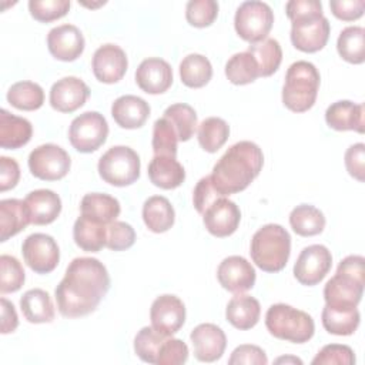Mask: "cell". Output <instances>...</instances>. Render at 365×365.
<instances>
[{
  "mask_svg": "<svg viewBox=\"0 0 365 365\" xmlns=\"http://www.w3.org/2000/svg\"><path fill=\"white\" fill-rule=\"evenodd\" d=\"M108 289L110 275L103 262L91 257L74 258L54 291L58 312L66 318L88 315Z\"/></svg>",
  "mask_w": 365,
  "mask_h": 365,
  "instance_id": "1",
  "label": "cell"
},
{
  "mask_svg": "<svg viewBox=\"0 0 365 365\" xmlns=\"http://www.w3.org/2000/svg\"><path fill=\"white\" fill-rule=\"evenodd\" d=\"M262 164L261 148L252 141H240L217 161L210 178L215 190L227 197L244 191L258 177Z\"/></svg>",
  "mask_w": 365,
  "mask_h": 365,
  "instance_id": "2",
  "label": "cell"
},
{
  "mask_svg": "<svg viewBox=\"0 0 365 365\" xmlns=\"http://www.w3.org/2000/svg\"><path fill=\"white\" fill-rule=\"evenodd\" d=\"M365 287V259L361 255L345 257L335 275L324 287L325 305L354 308L361 302Z\"/></svg>",
  "mask_w": 365,
  "mask_h": 365,
  "instance_id": "3",
  "label": "cell"
},
{
  "mask_svg": "<svg viewBox=\"0 0 365 365\" xmlns=\"http://www.w3.org/2000/svg\"><path fill=\"white\" fill-rule=\"evenodd\" d=\"M250 254L255 265L265 272L284 269L291 254L289 232L279 224L261 227L252 235Z\"/></svg>",
  "mask_w": 365,
  "mask_h": 365,
  "instance_id": "4",
  "label": "cell"
},
{
  "mask_svg": "<svg viewBox=\"0 0 365 365\" xmlns=\"http://www.w3.org/2000/svg\"><path fill=\"white\" fill-rule=\"evenodd\" d=\"M319 80V73L312 63L305 60L292 63L287 70L282 87L284 106L294 113L308 111L315 104Z\"/></svg>",
  "mask_w": 365,
  "mask_h": 365,
  "instance_id": "5",
  "label": "cell"
},
{
  "mask_svg": "<svg viewBox=\"0 0 365 365\" xmlns=\"http://www.w3.org/2000/svg\"><path fill=\"white\" fill-rule=\"evenodd\" d=\"M265 327L272 336L294 344L308 342L315 332L312 317L287 304H274L268 308Z\"/></svg>",
  "mask_w": 365,
  "mask_h": 365,
  "instance_id": "6",
  "label": "cell"
},
{
  "mask_svg": "<svg viewBox=\"0 0 365 365\" xmlns=\"http://www.w3.org/2000/svg\"><path fill=\"white\" fill-rule=\"evenodd\" d=\"M140 157L125 145L108 148L98 160V174L103 181L114 187H125L135 182L140 177Z\"/></svg>",
  "mask_w": 365,
  "mask_h": 365,
  "instance_id": "7",
  "label": "cell"
},
{
  "mask_svg": "<svg viewBox=\"0 0 365 365\" xmlns=\"http://www.w3.org/2000/svg\"><path fill=\"white\" fill-rule=\"evenodd\" d=\"M274 24L271 7L258 0H250L240 4L235 11L234 26L237 34L250 44L262 41L269 34Z\"/></svg>",
  "mask_w": 365,
  "mask_h": 365,
  "instance_id": "8",
  "label": "cell"
},
{
  "mask_svg": "<svg viewBox=\"0 0 365 365\" xmlns=\"http://www.w3.org/2000/svg\"><path fill=\"white\" fill-rule=\"evenodd\" d=\"M291 23L289 36L295 48L304 53H317L325 47L331 27L322 10L298 16Z\"/></svg>",
  "mask_w": 365,
  "mask_h": 365,
  "instance_id": "9",
  "label": "cell"
},
{
  "mask_svg": "<svg viewBox=\"0 0 365 365\" xmlns=\"http://www.w3.org/2000/svg\"><path fill=\"white\" fill-rule=\"evenodd\" d=\"M108 124L103 114L86 111L76 117L68 128V140L78 153H93L107 140Z\"/></svg>",
  "mask_w": 365,
  "mask_h": 365,
  "instance_id": "10",
  "label": "cell"
},
{
  "mask_svg": "<svg viewBox=\"0 0 365 365\" xmlns=\"http://www.w3.org/2000/svg\"><path fill=\"white\" fill-rule=\"evenodd\" d=\"M71 160L68 153L57 144L36 147L29 155L30 173L44 181H57L70 171Z\"/></svg>",
  "mask_w": 365,
  "mask_h": 365,
  "instance_id": "11",
  "label": "cell"
},
{
  "mask_svg": "<svg viewBox=\"0 0 365 365\" xmlns=\"http://www.w3.org/2000/svg\"><path fill=\"white\" fill-rule=\"evenodd\" d=\"M24 262L37 274H48L60 261V250L51 235L43 232L30 234L21 245Z\"/></svg>",
  "mask_w": 365,
  "mask_h": 365,
  "instance_id": "12",
  "label": "cell"
},
{
  "mask_svg": "<svg viewBox=\"0 0 365 365\" xmlns=\"http://www.w3.org/2000/svg\"><path fill=\"white\" fill-rule=\"evenodd\" d=\"M332 265L331 251L321 244L305 247L294 265V277L302 285L312 287L319 284Z\"/></svg>",
  "mask_w": 365,
  "mask_h": 365,
  "instance_id": "13",
  "label": "cell"
},
{
  "mask_svg": "<svg viewBox=\"0 0 365 365\" xmlns=\"http://www.w3.org/2000/svg\"><path fill=\"white\" fill-rule=\"evenodd\" d=\"M151 327L164 336H173L185 322L184 302L171 294L157 297L150 308Z\"/></svg>",
  "mask_w": 365,
  "mask_h": 365,
  "instance_id": "14",
  "label": "cell"
},
{
  "mask_svg": "<svg viewBox=\"0 0 365 365\" xmlns=\"http://www.w3.org/2000/svg\"><path fill=\"white\" fill-rule=\"evenodd\" d=\"M220 285L234 294H242L255 284V269L244 257L231 255L224 258L217 269Z\"/></svg>",
  "mask_w": 365,
  "mask_h": 365,
  "instance_id": "15",
  "label": "cell"
},
{
  "mask_svg": "<svg viewBox=\"0 0 365 365\" xmlns=\"http://www.w3.org/2000/svg\"><path fill=\"white\" fill-rule=\"evenodd\" d=\"M202 221L210 234L224 238L237 231L241 221V211L234 201L220 197L204 211Z\"/></svg>",
  "mask_w": 365,
  "mask_h": 365,
  "instance_id": "16",
  "label": "cell"
},
{
  "mask_svg": "<svg viewBox=\"0 0 365 365\" xmlns=\"http://www.w3.org/2000/svg\"><path fill=\"white\" fill-rule=\"evenodd\" d=\"M91 67L98 81L106 84L117 83L124 77L128 67L125 51L117 44H103L94 51Z\"/></svg>",
  "mask_w": 365,
  "mask_h": 365,
  "instance_id": "17",
  "label": "cell"
},
{
  "mask_svg": "<svg viewBox=\"0 0 365 365\" xmlns=\"http://www.w3.org/2000/svg\"><path fill=\"white\" fill-rule=\"evenodd\" d=\"M90 97L88 86L78 77H63L51 86L50 104L60 113H73L83 107Z\"/></svg>",
  "mask_w": 365,
  "mask_h": 365,
  "instance_id": "18",
  "label": "cell"
},
{
  "mask_svg": "<svg viewBox=\"0 0 365 365\" xmlns=\"http://www.w3.org/2000/svg\"><path fill=\"white\" fill-rule=\"evenodd\" d=\"M47 47L54 58L74 61L84 51V37L76 26L61 24L48 31Z\"/></svg>",
  "mask_w": 365,
  "mask_h": 365,
  "instance_id": "19",
  "label": "cell"
},
{
  "mask_svg": "<svg viewBox=\"0 0 365 365\" xmlns=\"http://www.w3.org/2000/svg\"><path fill=\"white\" fill-rule=\"evenodd\" d=\"M194 356L201 362H214L220 359L227 346L224 331L215 324H200L191 331Z\"/></svg>",
  "mask_w": 365,
  "mask_h": 365,
  "instance_id": "20",
  "label": "cell"
},
{
  "mask_svg": "<svg viewBox=\"0 0 365 365\" xmlns=\"http://www.w3.org/2000/svg\"><path fill=\"white\" fill-rule=\"evenodd\" d=\"M135 83L147 94L165 93L173 84V68L163 58H145L137 67Z\"/></svg>",
  "mask_w": 365,
  "mask_h": 365,
  "instance_id": "21",
  "label": "cell"
},
{
  "mask_svg": "<svg viewBox=\"0 0 365 365\" xmlns=\"http://www.w3.org/2000/svg\"><path fill=\"white\" fill-rule=\"evenodd\" d=\"M364 104H355L349 100H339L327 108L325 121L336 131H356L364 134Z\"/></svg>",
  "mask_w": 365,
  "mask_h": 365,
  "instance_id": "22",
  "label": "cell"
},
{
  "mask_svg": "<svg viewBox=\"0 0 365 365\" xmlns=\"http://www.w3.org/2000/svg\"><path fill=\"white\" fill-rule=\"evenodd\" d=\"M111 115L121 128H140L150 115V106L141 97L125 94L114 100L111 106Z\"/></svg>",
  "mask_w": 365,
  "mask_h": 365,
  "instance_id": "23",
  "label": "cell"
},
{
  "mask_svg": "<svg viewBox=\"0 0 365 365\" xmlns=\"http://www.w3.org/2000/svg\"><path fill=\"white\" fill-rule=\"evenodd\" d=\"M24 202L29 208L31 224L47 225L57 220L61 212V200L51 190H34L27 194Z\"/></svg>",
  "mask_w": 365,
  "mask_h": 365,
  "instance_id": "24",
  "label": "cell"
},
{
  "mask_svg": "<svg viewBox=\"0 0 365 365\" xmlns=\"http://www.w3.org/2000/svg\"><path fill=\"white\" fill-rule=\"evenodd\" d=\"M31 224L30 212L24 201L6 198L0 201V241L4 242Z\"/></svg>",
  "mask_w": 365,
  "mask_h": 365,
  "instance_id": "25",
  "label": "cell"
},
{
  "mask_svg": "<svg viewBox=\"0 0 365 365\" xmlns=\"http://www.w3.org/2000/svg\"><path fill=\"white\" fill-rule=\"evenodd\" d=\"M148 178L155 187L174 190L184 182L185 170L175 157L154 155L148 164Z\"/></svg>",
  "mask_w": 365,
  "mask_h": 365,
  "instance_id": "26",
  "label": "cell"
},
{
  "mask_svg": "<svg viewBox=\"0 0 365 365\" xmlns=\"http://www.w3.org/2000/svg\"><path fill=\"white\" fill-rule=\"evenodd\" d=\"M33 134L31 123L17 117L7 110L0 111V145L7 150H17L26 145Z\"/></svg>",
  "mask_w": 365,
  "mask_h": 365,
  "instance_id": "27",
  "label": "cell"
},
{
  "mask_svg": "<svg viewBox=\"0 0 365 365\" xmlns=\"http://www.w3.org/2000/svg\"><path fill=\"white\" fill-rule=\"evenodd\" d=\"M261 315L258 299L251 295L237 294L230 299L225 308L227 321L237 329L245 331L257 325Z\"/></svg>",
  "mask_w": 365,
  "mask_h": 365,
  "instance_id": "28",
  "label": "cell"
},
{
  "mask_svg": "<svg viewBox=\"0 0 365 365\" xmlns=\"http://www.w3.org/2000/svg\"><path fill=\"white\" fill-rule=\"evenodd\" d=\"M73 238L83 251L98 252L107 244V224L80 215L73 227Z\"/></svg>",
  "mask_w": 365,
  "mask_h": 365,
  "instance_id": "29",
  "label": "cell"
},
{
  "mask_svg": "<svg viewBox=\"0 0 365 365\" xmlns=\"http://www.w3.org/2000/svg\"><path fill=\"white\" fill-rule=\"evenodd\" d=\"M143 220L150 231L161 234L174 225L175 212L165 197L153 195L143 205Z\"/></svg>",
  "mask_w": 365,
  "mask_h": 365,
  "instance_id": "30",
  "label": "cell"
},
{
  "mask_svg": "<svg viewBox=\"0 0 365 365\" xmlns=\"http://www.w3.org/2000/svg\"><path fill=\"white\" fill-rule=\"evenodd\" d=\"M81 215H86L91 220H96L103 224H110L117 220L120 215L121 207L117 198L103 194V192H90L86 194L80 204Z\"/></svg>",
  "mask_w": 365,
  "mask_h": 365,
  "instance_id": "31",
  "label": "cell"
},
{
  "mask_svg": "<svg viewBox=\"0 0 365 365\" xmlns=\"http://www.w3.org/2000/svg\"><path fill=\"white\" fill-rule=\"evenodd\" d=\"M20 308L24 318L31 324H44L54 319L53 301L44 289L33 288L20 298Z\"/></svg>",
  "mask_w": 365,
  "mask_h": 365,
  "instance_id": "32",
  "label": "cell"
},
{
  "mask_svg": "<svg viewBox=\"0 0 365 365\" xmlns=\"http://www.w3.org/2000/svg\"><path fill=\"white\" fill-rule=\"evenodd\" d=\"M322 325L325 331L334 335L346 336L352 335L361 321V315L356 307L354 308H339L325 305L321 314Z\"/></svg>",
  "mask_w": 365,
  "mask_h": 365,
  "instance_id": "33",
  "label": "cell"
},
{
  "mask_svg": "<svg viewBox=\"0 0 365 365\" xmlns=\"http://www.w3.org/2000/svg\"><path fill=\"white\" fill-rule=\"evenodd\" d=\"M289 224L295 234L301 237H314L324 231L325 217L317 207L299 204L291 211Z\"/></svg>",
  "mask_w": 365,
  "mask_h": 365,
  "instance_id": "34",
  "label": "cell"
},
{
  "mask_svg": "<svg viewBox=\"0 0 365 365\" xmlns=\"http://www.w3.org/2000/svg\"><path fill=\"white\" fill-rule=\"evenodd\" d=\"M180 77L187 87L201 88L211 80L212 66L202 54H188L180 63Z\"/></svg>",
  "mask_w": 365,
  "mask_h": 365,
  "instance_id": "35",
  "label": "cell"
},
{
  "mask_svg": "<svg viewBox=\"0 0 365 365\" xmlns=\"http://www.w3.org/2000/svg\"><path fill=\"white\" fill-rule=\"evenodd\" d=\"M336 50L339 56L352 64H362L365 61V30L361 26L345 27L336 40Z\"/></svg>",
  "mask_w": 365,
  "mask_h": 365,
  "instance_id": "36",
  "label": "cell"
},
{
  "mask_svg": "<svg viewBox=\"0 0 365 365\" xmlns=\"http://www.w3.org/2000/svg\"><path fill=\"white\" fill-rule=\"evenodd\" d=\"M247 51H250L257 60L259 77L272 76L282 61V50L275 38L267 37L262 41L252 43L248 46Z\"/></svg>",
  "mask_w": 365,
  "mask_h": 365,
  "instance_id": "37",
  "label": "cell"
},
{
  "mask_svg": "<svg viewBox=\"0 0 365 365\" xmlns=\"http://www.w3.org/2000/svg\"><path fill=\"white\" fill-rule=\"evenodd\" d=\"M225 76L235 86H244L259 77L258 63L250 51L235 53L225 64Z\"/></svg>",
  "mask_w": 365,
  "mask_h": 365,
  "instance_id": "38",
  "label": "cell"
},
{
  "mask_svg": "<svg viewBox=\"0 0 365 365\" xmlns=\"http://www.w3.org/2000/svg\"><path fill=\"white\" fill-rule=\"evenodd\" d=\"M7 101L17 110L34 111L43 106L44 91L37 83L19 81L9 88Z\"/></svg>",
  "mask_w": 365,
  "mask_h": 365,
  "instance_id": "39",
  "label": "cell"
},
{
  "mask_svg": "<svg viewBox=\"0 0 365 365\" xmlns=\"http://www.w3.org/2000/svg\"><path fill=\"white\" fill-rule=\"evenodd\" d=\"M230 127L220 117H208L198 125V143L207 153H217L228 140Z\"/></svg>",
  "mask_w": 365,
  "mask_h": 365,
  "instance_id": "40",
  "label": "cell"
},
{
  "mask_svg": "<svg viewBox=\"0 0 365 365\" xmlns=\"http://www.w3.org/2000/svg\"><path fill=\"white\" fill-rule=\"evenodd\" d=\"M163 117L174 125L178 141H188L194 135L197 128V113L191 106L185 103L171 104L165 108Z\"/></svg>",
  "mask_w": 365,
  "mask_h": 365,
  "instance_id": "41",
  "label": "cell"
},
{
  "mask_svg": "<svg viewBox=\"0 0 365 365\" xmlns=\"http://www.w3.org/2000/svg\"><path fill=\"white\" fill-rule=\"evenodd\" d=\"M178 135L174 125L164 117L155 120L153 127V151L154 155H177Z\"/></svg>",
  "mask_w": 365,
  "mask_h": 365,
  "instance_id": "42",
  "label": "cell"
},
{
  "mask_svg": "<svg viewBox=\"0 0 365 365\" xmlns=\"http://www.w3.org/2000/svg\"><path fill=\"white\" fill-rule=\"evenodd\" d=\"M167 336L155 331L153 327H143L134 338V351L137 356L147 362L155 364L161 344Z\"/></svg>",
  "mask_w": 365,
  "mask_h": 365,
  "instance_id": "43",
  "label": "cell"
},
{
  "mask_svg": "<svg viewBox=\"0 0 365 365\" xmlns=\"http://www.w3.org/2000/svg\"><path fill=\"white\" fill-rule=\"evenodd\" d=\"M26 279V274L20 261L13 257L3 254L0 257V292L9 294L19 291Z\"/></svg>",
  "mask_w": 365,
  "mask_h": 365,
  "instance_id": "44",
  "label": "cell"
},
{
  "mask_svg": "<svg viewBox=\"0 0 365 365\" xmlns=\"http://www.w3.org/2000/svg\"><path fill=\"white\" fill-rule=\"evenodd\" d=\"M218 16V3L215 0H191L185 6L187 21L198 29L208 27Z\"/></svg>",
  "mask_w": 365,
  "mask_h": 365,
  "instance_id": "45",
  "label": "cell"
},
{
  "mask_svg": "<svg viewBox=\"0 0 365 365\" xmlns=\"http://www.w3.org/2000/svg\"><path fill=\"white\" fill-rule=\"evenodd\" d=\"M70 0H30L29 10L34 20L50 23L67 14Z\"/></svg>",
  "mask_w": 365,
  "mask_h": 365,
  "instance_id": "46",
  "label": "cell"
},
{
  "mask_svg": "<svg viewBox=\"0 0 365 365\" xmlns=\"http://www.w3.org/2000/svg\"><path fill=\"white\" fill-rule=\"evenodd\" d=\"M135 242L134 228L124 221H113L107 225V244L111 251H124Z\"/></svg>",
  "mask_w": 365,
  "mask_h": 365,
  "instance_id": "47",
  "label": "cell"
},
{
  "mask_svg": "<svg viewBox=\"0 0 365 365\" xmlns=\"http://www.w3.org/2000/svg\"><path fill=\"white\" fill-rule=\"evenodd\" d=\"M188 359V346L178 338L167 336L160 346L157 365H181Z\"/></svg>",
  "mask_w": 365,
  "mask_h": 365,
  "instance_id": "48",
  "label": "cell"
},
{
  "mask_svg": "<svg viewBox=\"0 0 365 365\" xmlns=\"http://www.w3.org/2000/svg\"><path fill=\"white\" fill-rule=\"evenodd\" d=\"M352 365L355 364V355L354 351L348 345L341 344H329L325 345L317 356L312 359V365Z\"/></svg>",
  "mask_w": 365,
  "mask_h": 365,
  "instance_id": "49",
  "label": "cell"
},
{
  "mask_svg": "<svg viewBox=\"0 0 365 365\" xmlns=\"http://www.w3.org/2000/svg\"><path fill=\"white\" fill-rule=\"evenodd\" d=\"M220 197H224V195L215 190L210 175H207V177H202L197 182L194 192H192V202H194L197 212H200L202 215L204 211Z\"/></svg>",
  "mask_w": 365,
  "mask_h": 365,
  "instance_id": "50",
  "label": "cell"
},
{
  "mask_svg": "<svg viewBox=\"0 0 365 365\" xmlns=\"http://www.w3.org/2000/svg\"><path fill=\"white\" fill-rule=\"evenodd\" d=\"M230 365H241V364H247V365H267L268 364V358L265 355V352L257 346V345H250V344H244L237 346L230 359H228Z\"/></svg>",
  "mask_w": 365,
  "mask_h": 365,
  "instance_id": "51",
  "label": "cell"
},
{
  "mask_svg": "<svg viewBox=\"0 0 365 365\" xmlns=\"http://www.w3.org/2000/svg\"><path fill=\"white\" fill-rule=\"evenodd\" d=\"M345 167L351 177L359 182L365 181V144L356 143L345 151Z\"/></svg>",
  "mask_w": 365,
  "mask_h": 365,
  "instance_id": "52",
  "label": "cell"
},
{
  "mask_svg": "<svg viewBox=\"0 0 365 365\" xmlns=\"http://www.w3.org/2000/svg\"><path fill=\"white\" fill-rule=\"evenodd\" d=\"M329 7L332 14L344 21H354L362 17L365 10L364 0H331Z\"/></svg>",
  "mask_w": 365,
  "mask_h": 365,
  "instance_id": "53",
  "label": "cell"
},
{
  "mask_svg": "<svg viewBox=\"0 0 365 365\" xmlns=\"http://www.w3.org/2000/svg\"><path fill=\"white\" fill-rule=\"evenodd\" d=\"M20 180V167L14 158L0 157V191L14 188Z\"/></svg>",
  "mask_w": 365,
  "mask_h": 365,
  "instance_id": "54",
  "label": "cell"
},
{
  "mask_svg": "<svg viewBox=\"0 0 365 365\" xmlns=\"http://www.w3.org/2000/svg\"><path fill=\"white\" fill-rule=\"evenodd\" d=\"M1 334H10L13 332L19 325V317L14 309V305L6 299L1 298Z\"/></svg>",
  "mask_w": 365,
  "mask_h": 365,
  "instance_id": "55",
  "label": "cell"
},
{
  "mask_svg": "<svg viewBox=\"0 0 365 365\" xmlns=\"http://www.w3.org/2000/svg\"><path fill=\"white\" fill-rule=\"evenodd\" d=\"M275 362L277 364H282V362H285V364H288V362H292V364H302V361L299 359V358H295V356H281V358H278V359H275Z\"/></svg>",
  "mask_w": 365,
  "mask_h": 365,
  "instance_id": "56",
  "label": "cell"
}]
</instances>
